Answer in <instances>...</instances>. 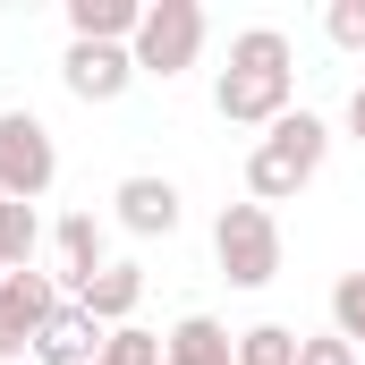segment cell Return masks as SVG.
<instances>
[{"mask_svg": "<svg viewBox=\"0 0 365 365\" xmlns=\"http://www.w3.org/2000/svg\"><path fill=\"white\" fill-rule=\"evenodd\" d=\"M238 365H297V331H289V323H255V331H238Z\"/></svg>", "mask_w": 365, "mask_h": 365, "instance_id": "cell-15", "label": "cell"}, {"mask_svg": "<svg viewBox=\"0 0 365 365\" xmlns=\"http://www.w3.org/2000/svg\"><path fill=\"white\" fill-rule=\"evenodd\" d=\"M331 331H340L349 349H365V272H340V280H331Z\"/></svg>", "mask_w": 365, "mask_h": 365, "instance_id": "cell-16", "label": "cell"}, {"mask_svg": "<svg viewBox=\"0 0 365 365\" xmlns=\"http://www.w3.org/2000/svg\"><path fill=\"white\" fill-rule=\"evenodd\" d=\"M93 365H162V331H136V323H119L110 340H102V357Z\"/></svg>", "mask_w": 365, "mask_h": 365, "instance_id": "cell-17", "label": "cell"}, {"mask_svg": "<svg viewBox=\"0 0 365 365\" xmlns=\"http://www.w3.org/2000/svg\"><path fill=\"white\" fill-rule=\"evenodd\" d=\"M323 153H331V128H323L314 110H289V119H272V128H264V145L247 153V195H255L264 212H272V204H289L297 187H314Z\"/></svg>", "mask_w": 365, "mask_h": 365, "instance_id": "cell-2", "label": "cell"}, {"mask_svg": "<svg viewBox=\"0 0 365 365\" xmlns=\"http://www.w3.org/2000/svg\"><path fill=\"white\" fill-rule=\"evenodd\" d=\"M77 306H86L102 331H119V323H128V314L145 306V272H136V264H102V272L77 289Z\"/></svg>", "mask_w": 365, "mask_h": 365, "instance_id": "cell-11", "label": "cell"}, {"mask_svg": "<svg viewBox=\"0 0 365 365\" xmlns=\"http://www.w3.org/2000/svg\"><path fill=\"white\" fill-rule=\"evenodd\" d=\"M349 128H357V145H365V86L349 93Z\"/></svg>", "mask_w": 365, "mask_h": 365, "instance_id": "cell-20", "label": "cell"}, {"mask_svg": "<svg viewBox=\"0 0 365 365\" xmlns=\"http://www.w3.org/2000/svg\"><path fill=\"white\" fill-rule=\"evenodd\" d=\"M289 60L297 51H289L280 26H247L230 43V68L212 77V110L230 128H272V119H289V93H297V68Z\"/></svg>", "mask_w": 365, "mask_h": 365, "instance_id": "cell-1", "label": "cell"}, {"mask_svg": "<svg viewBox=\"0 0 365 365\" xmlns=\"http://www.w3.org/2000/svg\"><path fill=\"white\" fill-rule=\"evenodd\" d=\"M0 280H9V264H0Z\"/></svg>", "mask_w": 365, "mask_h": 365, "instance_id": "cell-21", "label": "cell"}, {"mask_svg": "<svg viewBox=\"0 0 365 365\" xmlns=\"http://www.w3.org/2000/svg\"><path fill=\"white\" fill-rule=\"evenodd\" d=\"M297 365H357V349H349L340 331H306V340H297Z\"/></svg>", "mask_w": 365, "mask_h": 365, "instance_id": "cell-19", "label": "cell"}, {"mask_svg": "<svg viewBox=\"0 0 365 365\" xmlns=\"http://www.w3.org/2000/svg\"><path fill=\"white\" fill-rule=\"evenodd\" d=\"M110 204H119V230H136V238H170L187 195H179L170 179H153V170H136V179H119V195H110Z\"/></svg>", "mask_w": 365, "mask_h": 365, "instance_id": "cell-8", "label": "cell"}, {"mask_svg": "<svg viewBox=\"0 0 365 365\" xmlns=\"http://www.w3.org/2000/svg\"><path fill=\"white\" fill-rule=\"evenodd\" d=\"M34 247H43V212L0 195V264L9 272H34Z\"/></svg>", "mask_w": 365, "mask_h": 365, "instance_id": "cell-14", "label": "cell"}, {"mask_svg": "<svg viewBox=\"0 0 365 365\" xmlns=\"http://www.w3.org/2000/svg\"><path fill=\"white\" fill-rule=\"evenodd\" d=\"M323 34H331L340 51H365V0H331V9H323Z\"/></svg>", "mask_w": 365, "mask_h": 365, "instance_id": "cell-18", "label": "cell"}, {"mask_svg": "<svg viewBox=\"0 0 365 365\" xmlns=\"http://www.w3.org/2000/svg\"><path fill=\"white\" fill-rule=\"evenodd\" d=\"M145 0H68V43H136Z\"/></svg>", "mask_w": 365, "mask_h": 365, "instance_id": "cell-12", "label": "cell"}, {"mask_svg": "<svg viewBox=\"0 0 365 365\" xmlns=\"http://www.w3.org/2000/svg\"><path fill=\"white\" fill-rule=\"evenodd\" d=\"M102 340H110V331H102L86 306L68 297V306H60L43 331H34V357H43V365H93V357H102Z\"/></svg>", "mask_w": 365, "mask_h": 365, "instance_id": "cell-9", "label": "cell"}, {"mask_svg": "<svg viewBox=\"0 0 365 365\" xmlns=\"http://www.w3.org/2000/svg\"><path fill=\"white\" fill-rule=\"evenodd\" d=\"M195 51H204V9L195 0H145V26H136V43H128V60H136V77H179L195 68Z\"/></svg>", "mask_w": 365, "mask_h": 365, "instance_id": "cell-4", "label": "cell"}, {"mask_svg": "<svg viewBox=\"0 0 365 365\" xmlns=\"http://www.w3.org/2000/svg\"><path fill=\"white\" fill-rule=\"evenodd\" d=\"M162 365H238V331L212 314H179L162 331Z\"/></svg>", "mask_w": 365, "mask_h": 365, "instance_id": "cell-10", "label": "cell"}, {"mask_svg": "<svg viewBox=\"0 0 365 365\" xmlns=\"http://www.w3.org/2000/svg\"><path fill=\"white\" fill-rule=\"evenodd\" d=\"M51 247H60V264H68V289H86V280L110 264V255H102V221H93V212H68V221L51 230Z\"/></svg>", "mask_w": 365, "mask_h": 365, "instance_id": "cell-13", "label": "cell"}, {"mask_svg": "<svg viewBox=\"0 0 365 365\" xmlns=\"http://www.w3.org/2000/svg\"><path fill=\"white\" fill-rule=\"evenodd\" d=\"M60 86L77 93V102H119V93L136 86V60H128V43H68Z\"/></svg>", "mask_w": 365, "mask_h": 365, "instance_id": "cell-7", "label": "cell"}, {"mask_svg": "<svg viewBox=\"0 0 365 365\" xmlns=\"http://www.w3.org/2000/svg\"><path fill=\"white\" fill-rule=\"evenodd\" d=\"M212 264L230 289H264L280 280V221L247 195V204H221V221H212Z\"/></svg>", "mask_w": 365, "mask_h": 365, "instance_id": "cell-3", "label": "cell"}, {"mask_svg": "<svg viewBox=\"0 0 365 365\" xmlns=\"http://www.w3.org/2000/svg\"><path fill=\"white\" fill-rule=\"evenodd\" d=\"M60 280L51 272H9L0 280V357H34V331L60 314Z\"/></svg>", "mask_w": 365, "mask_h": 365, "instance_id": "cell-6", "label": "cell"}, {"mask_svg": "<svg viewBox=\"0 0 365 365\" xmlns=\"http://www.w3.org/2000/svg\"><path fill=\"white\" fill-rule=\"evenodd\" d=\"M60 179V145L34 110H0V195L9 204H43Z\"/></svg>", "mask_w": 365, "mask_h": 365, "instance_id": "cell-5", "label": "cell"}]
</instances>
